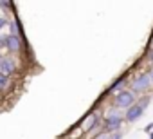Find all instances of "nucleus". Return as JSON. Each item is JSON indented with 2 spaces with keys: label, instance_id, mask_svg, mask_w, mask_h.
Here are the masks:
<instances>
[{
  "label": "nucleus",
  "instance_id": "obj_11",
  "mask_svg": "<svg viewBox=\"0 0 153 139\" xmlns=\"http://www.w3.org/2000/svg\"><path fill=\"white\" fill-rule=\"evenodd\" d=\"M144 132H146V134H148V135H149V134H151V132H153V121H151V123H148V125H146V126H144Z\"/></svg>",
  "mask_w": 153,
  "mask_h": 139
},
{
  "label": "nucleus",
  "instance_id": "obj_4",
  "mask_svg": "<svg viewBox=\"0 0 153 139\" xmlns=\"http://www.w3.org/2000/svg\"><path fill=\"white\" fill-rule=\"evenodd\" d=\"M137 99H139V96L135 92H131L130 89H124V90L117 92L115 96H112V108L126 112L130 107H133L137 103Z\"/></svg>",
  "mask_w": 153,
  "mask_h": 139
},
{
  "label": "nucleus",
  "instance_id": "obj_9",
  "mask_svg": "<svg viewBox=\"0 0 153 139\" xmlns=\"http://www.w3.org/2000/svg\"><path fill=\"white\" fill-rule=\"evenodd\" d=\"M9 83H11V76L0 72V90H6L9 87Z\"/></svg>",
  "mask_w": 153,
  "mask_h": 139
},
{
  "label": "nucleus",
  "instance_id": "obj_15",
  "mask_svg": "<svg viewBox=\"0 0 153 139\" xmlns=\"http://www.w3.org/2000/svg\"><path fill=\"white\" fill-rule=\"evenodd\" d=\"M2 56H4V54H0V65H2Z\"/></svg>",
  "mask_w": 153,
  "mask_h": 139
},
{
  "label": "nucleus",
  "instance_id": "obj_10",
  "mask_svg": "<svg viewBox=\"0 0 153 139\" xmlns=\"http://www.w3.org/2000/svg\"><path fill=\"white\" fill-rule=\"evenodd\" d=\"M7 25H9V20L6 16H0V31H2L4 27H7Z\"/></svg>",
  "mask_w": 153,
  "mask_h": 139
},
{
  "label": "nucleus",
  "instance_id": "obj_16",
  "mask_svg": "<svg viewBox=\"0 0 153 139\" xmlns=\"http://www.w3.org/2000/svg\"><path fill=\"white\" fill-rule=\"evenodd\" d=\"M151 81H153V69H151Z\"/></svg>",
  "mask_w": 153,
  "mask_h": 139
},
{
  "label": "nucleus",
  "instance_id": "obj_1",
  "mask_svg": "<svg viewBox=\"0 0 153 139\" xmlns=\"http://www.w3.org/2000/svg\"><path fill=\"white\" fill-rule=\"evenodd\" d=\"M151 87H153V81H151V69H149V71H140V72L133 74L131 80H130V85H128V89H130L131 92H135L139 98L149 94Z\"/></svg>",
  "mask_w": 153,
  "mask_h": 139
},
{
  "label": "nucleus",
  "instance_id": "obj_7",
  "mask_svg": "<svg viewBox=\"0 0 153 139\" xmlns=\"http://www.w3.org/2000/svg\"><path fill=\"white\" fill-rule=\"evenodd\" d=\"M6 51L7 54H18L22 51V38L20 36H15V34H6Z\"/></svg>",
  "mask_w": 153,
  "mask_h": 139
},
{
  "label": "nucleus",
  "instance_id": "obj_14",
  "mask_svg": "<svg viewBox=\"0 0 153 139\" xmlns=\"http://www.w3.org/2000/svg\"><path fill=\"white\" fill-rule=\"evenodd\" d=\"M0 49H6V34L0 36Z\"/></svg>",
  "mask_w": 153,
  "mask_h": 139
},
{
  "label": "nucleus",
  "instance_id": "obj_6",
  "mask_svg": "<svg viewBox=\"0 0 153 139\" xmlns=\"http://www.w3.org/2000/svg\"><path fill=\"white\" fill-rule=\"evenodd\" d=\"M16 71H18V65H16L15 56H11V54H4V56H2V65H0V72L11 76V74H15Z\"/></svg>",
  "mask_w": 153,
  "mask_h": 139
},
{
  "label": "nucleus",
  "instance_id": "obj_8",
  "mask_svg": "<svg viewBox=\"0 0 153 139\" xmlns=\"http://www.w3.org/2000/svg\"><path fill=\"white\" fill-rule=\"evenodd\" d=\"M9 34H15V36H20V27H22V24H20V20L18 18H15L13 22H9Z\"/></svg>",
  "mask_w": 153,
  "mask_h": 139
},
{
  "label": "nucleus",
  "instance_id": "obj_13",
  "mask_svg": "<svg viewBox=\"0 0 153 139\" xmlns=\"http://www.w3.org/2000/svg\"><path fill=\"white\" fill-rule=\"evenodd\" d=\"M94 139H110V134H106V132H101L97 137H94Z\"/></svg>",
  "mask_w": 153,
  "mask_h": 139
},
{
  "label": "nucleus",
  "instance_id": "obj_12",
  "mask_svg": "<svg viewBox=\"0 0 153 139\" xmlns=\"http://www.w3.org/2000/svg\"><path fill=\"white\" fill-rule=\"evenodd\" d=\"M110 139H123V130L115 132V134H110Z\"/></svg>",
  "mask_w": 153,
  "mask_h": 139
},
{
  "label": "nucleus",
  "instance_id": "obj_3",
  "mask_svg": "<svg viewBox=\"0 0 153 139\" xmlns=\"http://www.w3.org/2000/svg\"><path fill=\"white\" fill-rule=\"evenodd\" d=\"M124 114L121 110H108L105 116H103V132L106 134H115V132H121L123 130V125H124Z\"/></svg>",
  "mask_w": 153,
  "mask_h": 139
},
{
  "label": "nucleus",
  "instance_id": "obj_5",
  "mask_svg": "<svg viewBox=\"0 0 153 139\" xmlns=\"http://www.w3.org/2000/svg\"><path fill=\"white\" fill-rule=\"evenodd\" d=\"M130 72H131V71H126V72H124V74H121L117 80H114V81H112V85L105 90V94H106V96H115L117 92H121V90L128 89V85H130Z\"/></svg>",
  "mask_w": 153,
  "mask_h": 139
},
{
  "label": "nucleus",
  "instance_id": "obj_2",
  "mask_svg": "<svg viewBox=\"0 0 153 139\" xmlns=\"http://www.w3.org/2000/svg\"><path fill=\"white\" fill-rule=\"evenodd\" d=\"M151 99H153V96H151V94L140 96V98L137 99V103H135L133 107H130V108L124 112V121H126V123H130V125L137 123V121L144 116V112H146V108L149 107Z\"/></svg>",
  "mask_w": 153,
  "mask_h": 139
}]
</instances>
